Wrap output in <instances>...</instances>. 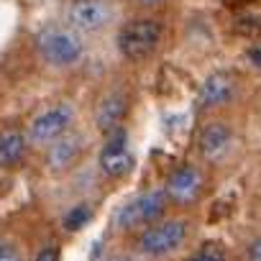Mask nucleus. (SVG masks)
<instances>
[{"label": "nucleus", "instance_id": "17", "mask_svg": "<svg viewBox=\"0 0 261 261\" xmlns=\"http://www.w3.org/2000/svg\"><path fill=\"white\" fill-rule=\"evenodd\" d=\"M34 261H59V251H57L54 246H46V248H41V251L36 253Z\"/></svg>", "mask_w": 261, "mask_h": 261}, {"label": "nucleus", "instance_id": "13", "mask_svg": "<svg viewBox=\"0 0 261 261\" xmlns=\"http://www.w3.org/2000/svg\"><path fill=\"white\" fill-rule=\"evenodd\" d=\"M26 134L18 128H6L0 134V167H13L23 159L26 154Z\"/></svg>", "mask_w": 261, "mask_h": 261}, {"label": "nucleus", "instance_id": "4", "mask_svg": "<svg viewBox=\"0 0 261 261\" xmlns=\"http://www.w3.org/2000/svg\"><path fill=\"white\" fill-rule=\"evenodd\" d=\"M164 210H167V195H164V190H162V187L146 190L144 195H139V197L130 200L125 207H120L115 223H118V228H123V230L146 228V225L162 220Z\"/></svg>", "mask_w": 261, "mask_h": 261}, {"label": "nucleus", "instance_id": "15", "mask_svg": "<svg viewBox=\"0 0 261 261\" xmlns=\"http://www.w3.org/2000/svg\"><path fill=\"white\" fill-rule=\"evenodd\" d=\"M187 261H225V256H223L220 248H215V246H205V248H200L197 253H192Z\"/></svg>", "mask_w": 261, "mask_h": 261}, {"label": "nucleus", "instance_id": "10", "mask_svg": "<svg viewBox=\"0 0 261 261\" xmlns=\"http://www.w3.org/2000/svg\"><path fill=\"white\" fill-rule=\"evenodd\" d=\"M236 95V77L225 69L220 72H213L205 82H202V90H200V102L205 108H218V105H225L230 97Z\"/></svg>", "mask_w": 261, "mask_h": 261}, {"label": "nucleus", "instance_id": "2", "mask_svg": "<svg viewBox=\"0 0 261 261\" xmlns=\"http://www.w3.org/2000/svg\"><path fill=\"white\" fill-rule=\"evenodd\" d=\"M162 41V23L154 18H134L123 23L118 31V51L130 59V62H141L156 51Z\"/></svg>", "mask_w": 261, "mask_h": 261}, {"label": "nucleus", "instance_id": "9", "mask_svg": "<svg viewBox=\"0 0 261 261\" xmlns=\"http://www.w3.org/2000/svg\"><path fill=\"white\" fill-rule=\"evenodd\" d=\"M233 146V130L228 123H207L200 134V154L207 162H220Z\"/></svg>", "mask_w": 261, "mask_h": 261}, {"label": "nucleus", "instance_id": "11", "mask_svg": "<svg viewBox=\"0 0 261 261\" xmlns=\"http://www.w3.org/2000/svg\"><path fill=\"white\" fill-rule=\"evenodd\" d=\"M82 154V139L77 136H69V134H62L57 141L49 144V151H46V167L51 172H64L69 169Z\"/></svg>", "mask_w": 261, "mask_h": 261}, {"label": "nucleus", "instance_id": "7", "mask_svg": "<svg viewBox=\"0 0 261 261\" xmlns=\"http://www.w3.org/2000/svg\"><path fill=\"white\" fill-rule=\"evenodd\" d=\"M130 167H134V154H130V149H128L125 130L118 125L108 134L105 146L100 151V172L108 179H120L130 172Z\"/></svg>", "mask_w": 261, "mask_h": 261}, {"label": "nucleus", "instance_id": "5", "mask_svg": "<svg viewBox=\"0 0 261 261\" xmlns=\"http://www.w3.org/2000/svg\"><path fill=\"white\" fill-rule=\"evenodd\" d=\"M67 21L77 34H97L113 21V6L110 0H69Z\"/></svg>", "mask_w": 261, "mask_h": 261}, {"label": "nucleus", "instance_id": "3", "mask_svg": "<svg viewBox=\"0 0 261 261\" xmlns=\"http://www.w3.org/2000/svg\"><path fill=\"white\" fill-rule=\"evenodd\" d=\"M190 236V223L187 220H179V218H172V220H156L151 225H146L141 230V236L136 238V246L141 253L146 256H169L174 253Z\"/></svg>", "mask_w": 261, "mask_h": 261}, {"label": "nucleus", "instance_id": "6", "mask_svg": "<svg viewBox=\"0 0 261 261\" xmlns=\"http://www.w3.org/2000/svg\"><path fill=\"white\" fill-rule=\"evenodd\" d=\"M72 108L69 105H51L46 108L44 113H39L31 125H29V134H26V141L34 144V146H46L51 141H57L62 134H67L69 125H72Z\"/></svg>", "mask_w": 261, "mask_h": 261}, {"label": "nucleus", "instance_id": "19", "mask_svg": "<svg viewBox=\"0 0 261 261\" xmlns=\"http://www.w3.org/2000/svg\"><path fill=\"white\" fill-rule=\"evenodd\" d=\"M105 261H141V258L134 256V253H115V256H110V258H105Z\"/></svg>", "mask_w": 261, "mask_h": 261}, {"label": "nucleus", "instance_id": "16", "mask_svg": "<svg viewBox=\"0 0 261 261\" xmlns=\"http://www.w3.org/2000/svg\"><path fill=\"white\" fill-rule=\"evenodd\" d=\"M0 261H23V258H21V251L13 243L0 241Z\"/></svg>", "mask_w": 261, "mask_h": 261}, {"label": "nucleus", "instance_id": "14", "mask_svg": "<svg viewBox=\"0 0 261 261\" xmlns=\"http://www.w3.org/2000/svg\"><path fill=\"white\" fill-rule=\"evenodd\" d=\"M90 218H92V207H90V205H77V207H72V210L64 215V228H67V230H80V228L87 225Z\"/></svg>", "mask_w": 261, "mask_h": 261}, {"label": "nucleus", "instance_id": "12", "mask_svg": "<svg viewBox=\"0 0 261 261\" xmlns=\"http://www.w3.org/2000/svg\"><path fill=\"white\" fill-rule=\"evenodd\" d=\"M125 110H128V97H125V92H120V90L108 92V95L97 102V108H95V123H97V128L105 130V134H110L113 128L120 125Z\"/></svg>", "mask_w": 261, "mask_h": 261}, {"label": "nucleus", "instance_id": "20", "mask_svg": "<svg viewBox=\"0 0 261 261\" xmlns=\"http://www.w3.org/2000/svg\"><path fill=\"white\" fill-rule=\"evenodd\" d=\"M136 3H141V6H156L159 0H136Z\"/></svg>", "mask_w": 261, "mask_h": 261}, {"label": "nucleus", "instance_id": "18", "mask_svg": "<svg viewBox=\"0 0 261 261\" xmlns=\"http://www.w3.org/2000/svg\"><path fill=\"white\" fill-rule=\"evenodd\" d=\"M246 256H248V261H261V243H258V238H256V241H251V246H248Z\"/></svg>", "mask_w": 261, "mask_h": 261}, {"label": "nucleus", "instance_id": "8", "mask_svg": "<svg viewBox=\"0 0 261 261\" xmlns=\"http://www.w3.org/2000/svg\"><path fill=\"white\" fill-rule=\"evenodd\" d=\"M202 174L197 167H179L169 174L167 185L162 187L164 195H167V202H174V205H192L200 195H202Z\"/></svg>", "mask_w": 261, "mask_h": 261}, {"label": "nucleus", "instance_id": "1", "mask_svg": "<svg viewBox=\"0 0 261 261\" xmlns=\"http://www.w3.org/2000/svg\"><path fill=\"white\" fill-rule=\"evenodd\" d=\"M36 51L41 54L46 64L62 69V67H74L82 59L85 44H82V36L72 31L69 26L46 23L36 34Z\"/></svg>", "mask_w": 261, "mask_h": 261}]
</instances>
